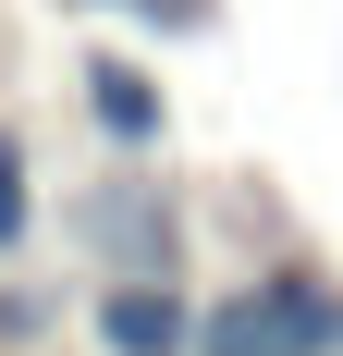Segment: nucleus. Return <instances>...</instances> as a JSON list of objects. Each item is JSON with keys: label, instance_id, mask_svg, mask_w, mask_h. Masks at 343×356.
<instances>
[{"label": "nucleus", "instance_id": "20e7f679", "mask_svg": "<svg viewBox=\"0 0 343 356\" xmlns=\"http://www.w3.org/2000/svg\"><path fill=\"white\" fill-rule=\"evenodd\" d=\"M86 136L110 147V160H160V136H172V99H160V74L147 62H123V49H86Z\"/></svg>", "mask_w": 343, "mask_h": 356}, {"label": "nucleus", "instance_id": "f03ea898", "mask_svg": "<svg viewBox=\"0 0 343 356\" xmlns=\"http://www.w3.org/2000/svg\"><path fill=\"white\" fill-rule=\"evenodd\" d=\"M86 246H99V270H160V283H184V221H172V184L147 172V160H123V172L86 197Z\"/></svg>", "mask_w": 343, "mask_h": 356}, {"label": "nucleus", "instance_id": "423d86ee", "mask_svg": "<svg viewBox=\"0 0 343 356\" xmlns=\"http://www.w3.org/2000/svg\"><path fill=\"white\" fill-rule=\"evenodd\" d=\"M49 320H62V307H49V283H0V344H37Z\"/></svg>", "mask_w": 343, "mask_h": 356}, {"label": "nucleus", "instance_id": "7ed1b4c3", "mask_svg": "<svg viewBox=\"0 0 343 356\" xmlns=\"http://www.w3.org/2000/svg\"><path fill=\"white\" fill-rule=\"evenodd\" d=\"M196 332V295L160 283V270H99L86 283V344L99 356H184Z\"/></svg>", "mask_w": 343, "mask_h": 356}, {"label": "nucleus", "instance_id": "0eeeda50", "mask_svg": "<svg viewBox=\"0 0 343 356\" xmlns=\"http://www.w3.org/2000/svg\"><path fill=\"white\" fill-rule=\"evenodd\" d=\"M110 13H135V25H208V0H110Z\"/></svg>", "mask_w": 343, "mask_h": 356}, {"label": "nucleus", "instance_id": "f257e3e1", "mask_svg": "<svg viewBox=\"0 0 343 356\" xmlns=\"http://www.w3.org/2000/svg\"><path fill=\"white\" fill-rule=\"evenodd\" d=\"M184 356H343V283L319 258H258L221 295H196Z\"/></svg>", "mask_w": 343, "mask_h": 356}, {"label": "nucleus", "instance_id": "39448f33", "mask_svg": "<svg viewBox=\"0 0 343 356\" xmlns=\"http://www.w3.org/2000/svg\"><path fill=\"white\" fill-rule=\"evenodd\" d=\"M25 246H37V147L0 111V258H25Z\"/></svg>", "mask_w": 343, "mask_h": 356}]
</instances>
